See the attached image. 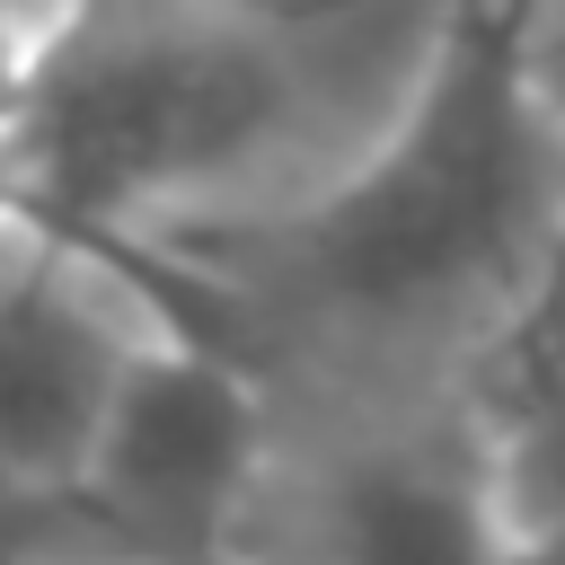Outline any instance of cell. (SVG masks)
<instances>
[{
    "label": "cell",
    "mask_w": 565,
    "mask_h": 565,
    "mask_svg": "<svg viewBox=\"0 0 565 565\" xmlns=\"http://www.w3.org/2000/svg\"><path fill=\"white\" fill-rule=\"evenodd\" d=\"M512 547L486 441H371L309 494L291 565H494Z\"/></svg>",
    "instance_id": "5"
},
{
    "label": "cell",
    "mask_w": 565,
    "mask_h": 565,
    "mask_svg": "<svg viewBox=\"0 0 565 565\" xmlns=\"http://www.w3.org/2000/svg\"><path fill=\"white\" fill-rule=\"evenodd\" d=\"M556 274H565V247H556Z\"/></svg>",
    "instance_id": "11"
},
{
    "label": "cell",
    "mask_w": 565,
    "mask_h": 565,
    "mask_svg": "<svg viewBox=\"0 0 565 565\" xmlns=\"http://www.w3.org/2000/svg\"><path fill=\"white\" fill-rule=\"evenodd\" d=\"M521 44H530V71H539L547 106L565 115V0H521Z\"/></svg>",
    "instance_id": "8"
},
{
    "label": "cell",
    "mask_w": 565,
    "mask_h": 565,
    "mask_svg": "<svg viewBox=\"0 0 565 565\" xmlns=\"http://www.w3.org/2000/svg\"><path fill=\"white\" fill-rule=\"evenodd\" d=\"M565 247V115L547 106L521 0H459L388 132L274 221H177L168 256L353 327H415L512 300Z\"/></svg>",
    "instance_id": "1"
},
{
    "label": "cell",
    "mask_w": 565,
    "mask_h": 565,
    "mask_svg": "<svg viewBox=\"0 0 565 565\" xmlns=\"http://www.w3.org/2000/svg\"><path fill=\"white\" fill-rule=\"evenodd\" d=\"M265 468V397L256 380L194 327H141L79 459L88 512L141 547V565L230 556Z\"/></svg>",
    "instance_id": "3"
},
{
    "label": "cell",
    "mask_w": 565,
    "mask_h": 565,
    "mask_svg": "<svg viewBox=\"0 0 565 565\" xmlns=\"http://www.w3.org/2000/svg\"><path fill=\"white\" fill-rule=\"evenodd\" d=\"M494 565H565V547H556V539H512Z\"/></svg>",
    "instance_id": "9"
},
{
    "label": "cell",
    "mask_w": 565,
    "mask_h": 565,
    "mask_svg": "<svg viewBox=\"0 0 565 565\" xmlns=\"http://www.w3.org/2000/svg\"><path fill=\"white\" fill-rule=\"evenodd\" d=\"M300 71V35L265 9H159L115 26L53 9L9 168V221L124 265L132 230H177L282 150L309 106Z\"/></svg>",
    "instance_id": "2"
},
{
    "label": "cell",
    "mask_w": 565,
    "mask_h": 565,
    "mask_svg": "<svg viewBox=\"0 0 565 565\" xmlns=\"http://www.w3.org/2000/svg\"><path fill=\"white\" fill-rule=\"evenodd\" d=\"M477 441H486L512 539L565 547V274L556 265H547V300H530L512 344H503Z\"/></svg>",
    "instance_id": "6"
},
{
    "label": "cell",
    "mask_w": 565,
    "mask_h": 565,
    "mask_svg": "<svg viewBox=\"0 0 565 565\" xmlns=\"http://www.w3.org/2000/svg\"><path fill=\"white\" fill-rule=\"evenodd\" d=\"M141 327L97 291V256L0 221V486L71 494Z\"/></svg>",
    "instance_id": "4"
},
{
    "label": "cell",
    "mask_w": 565,
    "mask_h": 565,
    "mask_svg": "<svg viewBox=\"0 0 565 565\" xmlns=\"http://www.w3.org/2000/svg\"><path fill=\"white\" fill-rule=\"evenodd\" d=\"M44 35H53V9L0 0V221H9V168H18V132H26V97H35Z\"/></svg>",
    "instance_id": "7"
},
{
    "label": "cell",
    "mask_w": 565,
    "mask_h": 565,
    "mask_svg": "<svg viewBox=\"0 0 565 565\" xmlns=\"http://www.w3.org/2000/svg\"><path fill=\"white\" fill-rule=\"evenodd\" d=\"M194 565H265V556H238V547H230V556H194Z\"/></svg>",
    "instance_id": "10"
}]
</instances>
